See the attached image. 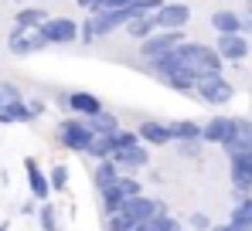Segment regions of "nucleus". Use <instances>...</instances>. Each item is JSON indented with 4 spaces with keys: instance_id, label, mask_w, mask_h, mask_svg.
<instances>
[{
    "instance_id": "obj_1",
    "label": "nucleus",
    "mask_w": 252,
    "mask_h": 231,
    "mask_svg": "<svg viewBox=\"0 0 252 231\" xmlns=\"http://www.w3.org/2000/svg\"><path fill=\"white\" fill-rule=\"evenodd\" d=\"M174 55H177L181 65L194 75V82H201L205 75H218L221 65H225V58L218 55V48H215V44H201V41H184V44H177Z\"/></svg>"
},
{
    "instance_id": "obj_2",
    "label": "nucleus",
    "mask_w": 252,
    "mask_h": 231,
    "mask_svg": "<svg viewBox=\"0 0 252 231\" xmlns=\"http://www.w3.org/2000/svg\"><path fill=\"white\" fill-rule=\"evenodd\" d=\"M89 143H92V129L82 116H72V119H62L58 122V146H65L68 153H89Z\"/></svg>"
},
{
    "instance_id": "obj_3",
    "label": "nucleus",
    "mask_w": 252,
    "mask_h": 231,
    "mask_svg": "<svg viewBox=\"0 0 252 231\" xmlns=\"http://www.w3.org/2000/svg\"><path fill=\"white\" fill-rule=\"evenodd\" d=\"M136 14H143V10H140L136 3H129V7H116V10H92L89 17H92L95 34H99V38H109L113 31H123Z\"/></svg>"
},
{
    "instance_id": "obj_4",
    "label": "nucleus",
    "mask_w": 252,
    "mask_h": 231,
    "mask_svg": "<svg viewBox=\"0 0 252 231\" xmlns=\"http://www.w3.org/2000/svg\"><path fill=\"white\" fill-rule=\"evenodd\" d=\"M184 41H188L184 31H160V28H157L147 41H140V58H143L147 65H154L157 58L170 55V51H174L177 44H184Z\"/></svg>"
},
{
    "instance_id": "obj_5",
    "label": "nucleus",
    "mask_w": 252,
    "mask_h": 231,
    "mask_svg": "<svg viewBox=\"0 0 252 231\" xmlns=\"http://www.w3.org/2000/svg\"><path fill=\"white\" fill-rule=\"evenodd\" d=\"M194 95H198L201 102H208V106H225V102L235 99V85L218 72V75H205L201 78V82L194 85Z\"/></svg>"
},
{
    "instance_id": "obj_6",
    "label": "nucleus",
    "mask_w": 252,
    "mask_h": 231,
    "mask_svg": "<svg viewBox=\"0 0 252 231\" xmlns=\"http://www.w3.org/2000/svg\"><path fill=\"white\" fill-rule=\"evenodd\" d=\"M44 48H51L48 41H44L41 28H10V38H7V51L10 55H17V58H28V55H34V51H44Z\"/></svg>"
},
{
    "instance_id": "obj_7",
    "label": "nucleus",
    "mask_w": 252,
    "mask_h": 231,
    "mask_svg": "<svg viewBox=\"0 0 252 231\" xmlns=\"http://www.w3.org/2000/svg\"><path fill=\"white\" fill-rule=\"evenodd\" d=\"M154 17H157V28L160 31H184L188 24H191V17H194V10L188 7V3H181V0H164V7L160 10H154Z\"/></svg>"
},
{
    "instance_id": "obj_8",
    "label": "nucleus",
    "mask_w": 252,
    "mask_h": 231,
    "mask_svg": "<svg viewBox=\"0 0 252 231\" xmlns=\"http://www.w3.org/2000/svg\"><path fill=\"white\" fill-rule=\"evenodd\" d=\"M232 140H239V119L235 116H211L208 122H205V143L228 146Z\"/></svg>"
},
{
    "instance_id": "obj_9",
    "label": "nucleus",
    "mask_w": 252,
    "mask_h": 231,
    "mask_svg": "<svg viewBox=\"0 0 252 231\" xmlns=\"http://www.w3.org/2000/svg\"><path fill=\"white\" fill-rule=\"evenodd\" d=\"M41 34L48 44H75L79 41V24L72 17H48L41 24Z\"/></svg>"
},
{
    "instance_id": "obj_10",
    "label": "nucleus",
    "mask_w": 252,
    "mask_h": 231,
    "mask_svg": "<svg viewBox=\"0 0 252 231\" xmlns=\"http://www.w3.org/2000/svg\"><path fill=\"white\" fill-rule=\"evenodd\" d=\"M58 102H62L72 116H82V119H89V116H95V113H102V109H106V106H102V99H99V95H92V92H85V88H79V92H65Z\"/></svg>"
},
{
    "instance_id": "obj_11",
    "label": "nucleus",
    "mask_w": 252,
    "mask_h": 231,
    "mask_svg": "<svg viewBox=\"0 0 252 231\" xmlns=\"http://www.w3.org/2000/svg\"><path fill=\"white\" fill-rule=\"evenodd\" d=\"M215 48H218V55L225 61H242V58H249V51H252V38L249 34H218Z\"/></svg>"
},
{
    "instance_id": "obj_12",
    "label": "nucleus",
    "mask_w": 252,
    "mask_h": 231,
    "mask_svg": "<svg viewBox=\"0 0 252 231\" xmlns=\"http://www.w3.org/2000/svg\"><path fill=\"white\" fill-rule=\"evenodd\" d=\"M123 207L129 211V214H133V221H136V225H143V221L157 218L160 211H167V207H164V201H157V197H147V194H136V197H129Z\"/></svg>"
},
{
    "instance_id": "obj_13",
    "label": "nucleus",
    "mask_w": 252,
    "mask_h": 231,
    "mask_svg": "<svg viewBox=\"0 0 252 231\" xmlns=\"http://www.w3.org/2000/svg\"><path fill=\"white\" fill-rule=\"evenodd\" d=\"M113 160L120 163L123 173H136V170H143V167L150 163V153H147V143L140 140V143H133V146H126V150H116Z\"/></svg>"
},
{
    "instance_id": "obj_14",
    "label": "nucleus",
    "mask_w": 252,
    "mask_h": 231,
    "mask_svg": "<svg viewBox=\"0 0 252 231\" xmlns=\"http://www.w3.org/2000/svg\"><path fill=\"white\" fill-rule=\"evenodd\" d=\"M228 177H232L235 197L242 201V197L252 191V156H242V160H228Z\"/></svg>"
},
{
    "instance_id": "obj_15",
    "label": "nucleus",
    "mask_w": 252,
    "mask_h": 231,
    "mask_svg": "<svg viewBox=\"0 0 252 231\" xmlns=\"http://www.w3.org/2000/svg\"><path fill=\"white\" fill-rule=\"evenodd\" d=\"M24 170H28V187H31V197H34V201H48V197H51V177L38 167V160H34V156H28V160H24Z\"/></svg>"
},
{
    "instance_id": "obj_16",
    "label": "nucleus",
    "mask_w": 252,
    "mask_h": 231,
    "mask_svg": "<svg viewBox=\"0 0 252 231\" xmlns=\"http://www.w3.org/2000/svg\"><path fill=\"white\" fill-rule=\"evenodd\" d=\"M136 133H140V140H143L147 146H167V143H174L170 126H167V122H157V119L140 122V126H136Z\"/></svg>"
},
{
    "instance_id": "obj_17",
    "label": "nucleus",
    "mask_w": 252,
    "mask_h": 231,
    "mask_svg": "<svg viewBox=\"0 0 252 231\" xmlns=\"http://www.w3.org/2000/svg\"><path fill=\"white\" fill-rule=\"evenodd\" d=\"M120 177H123V170H120V163H116L113 156H106V160H95V170H92V184H95V191H106V187H113Z\"/></svg>"
},
{
    "instance_id": "obj_18",
    "label": "nucleus",
    "mask_w": 252,
    "mask_h": 231,
    "mask_svg": "<svg viewBox=\"0 0 252 231\" xmlns=\"http://www.w3.org/2000/svg\"><path fill=\"white\" fill-rule=\"evenodd\" d=\"M208 21L215 34H242V24H246V17H239L235 10H215Z\"/></svg>"
},
{
    "instance_id": "obj_19",
    "label": "nucleus",
    "mask_w": 252,
    "mask_h": 231,
    "mask_svg": "<svg viewBox=\"0 0 252 231\" xmlns=\"http://www.w3.org/2000/svg\"><path fill=\"white\" fill-rule=\"evenodd\" d=\"M34 119V109L28 99H17V102H7L0 109V126H14V122H31Z\"/></svg>"
},
{
    "instance_id": "obj_20",
    "label": "nucleus",
    "mask_w": 252,
    "mask_h": 231,
    "mask_svg": "<svg viewBox=\"0 0 252 231\" xmlns=\"http://www.w3.org/2000/svg\"><path fill=\"white\" fill-rule=\"evenodd\" d=\"M123 31H126V34H129L133 41H147L150 34H154V31H157V17L143 10V14H136V17H133V21L126 24Z\"/></svg>"
},
{
    "instance_id": "obj_21",
    "label": "nucleus",
    "mask_w": 252,
    "mask_h": 231,
    "mask_svg": "<svg viewBox=\"0 0 252 231\" xmlns=\"http://www.w3.org/2000/svg\"><path fill=\"white\" fill-rule=\"evenodd\" d=\"M174 143L181 140H205V122H194V119H177V122H167Z\"/></svg>"
},
{
    "instance_id": "obj_22",
    "label": "nucleus",
    "mask_w": 252,
    "mask_h": 231,
    "mask_svg": "<svg viewBox=\"0 0 252 231\" xmlns=\"http://www.w3.org/2000/svg\"><path fill=\"white\" fill-rule=\"evenodd\" d=\"M48 17H51V14L41 10V7H21V10L14 14V24H17V28H41Z\"/></svg>"
},
{
    "instance_id": "obj_23",
    "label": "nucleus",
    "mask_w": 252,
    "mask_h": 231,
    "mask_svg": "<svg viewBox=\"0 0 252 231\" xmlns=\"http://www.w3.org/2000/svg\"><path fill=\"white\" fill-rule=\"evenodd\" d=\"M92 160H106L113 156V133H92V143H89V153Z\"/></svg>"
},
{
    "instance_id": "obj_24",
    "label": "nucleus",
    "mask_w": 252,
    "mask_h": 231,
    "mask_svg": "<svg viewBox=\"0 0 252 231\" xmlns=\"http://www.w3.org/2000/svg\"><path fill=\"white\" fill-rule=\"evenodd\" d=\"M85 122H89V129H92V133H116V129H120V119H116L113 113H106V109H102V113H95V116H89Z\"/></svg>"
},
{
    "instance_id": "obj_25",
    "label": "nucleus",
    "mask_w": 252,
    "mask_h": 231,
    "mask_svg": "<svg viewBox=\"0 0 252 231\" xmlns=\"http://www.w3.org/2000/svg\"><path fill=\"white\" fill-rule=\"evenodd\" d=\"M133 228H136V221H133V214H129L126 207L106 214V231H133Z\"/></svg>"
},
{
    "instance_id": "obj_26",
    "label": "nucleus",
    "mask_w": 252,
    "mask_h": 231,
    "mask_svg": "<svg viewBox=\"0 0 252 231\" xmlns=\"http://www.w3.org/2000/svg\"><path fill=\"white\" fill-rule=\"evenodd\" d=\"M232 225H242V228H252V194H246L235 207H232Z\"/></svg>"
},
{
    "instance_id": "obj_27",
    "label": "nucleus",
    "mask_w": 252,
    "mask_h": 231,
    "mask_svg": "<svg viewBox=\"0 0 252 231\" xmlns=\"http://www.w3.org/2000/svg\"><path fill=\"white\" fill-rule=\"evenodd\" d=\"M38 221H41L44 231H58V211L48 201H41V207H38Z\"/></svg>"
},
{
    "instance_id": "obj_28",
    "label": "nucleus",
    "mask_w": 252,
    "mask_h": 231,
    "mask_svg": "<svg viewBox=\"0 0 252 231\" xmlns=\"http://www.w3.org/2000/svg\"><path fill=\"white\" fill-rule=\"evenodd\" d=\"M48 177H51V191H65L68 187V167L65 163H55Z\"/></svg>"
},
{
    "instance_id": "obj_29",
    "label": "nucleus",
    "mask_w": 252,
    "mask_h": 231,
    "mask_svg": "<svg viewBox=\"0 0 252 231\" xmlns=\"http://www.w3.org/2000/svg\"><path fill=\"white\" fill-rule=\"evenodd\" d=\"M201 146H205V140H181L177 143V150L184 160H194V156H201Z\"/></svg>"
},
{
    "instance_id": "obj_30",
    "label": "nucleus",
    "mask_w": 252,
    "mask_h": 231,
    "mask_svg": "<svg viewBox=\"0 0 252 231\" xmlns=\"http://www.w3.org/2000/svg\"><path fill=\"white\" fill-rule=\"evenodd\" d=\"M79 41H82V44H92V41H99L95 28H92V17H85L82 24H79Z\"/></svg>"
},
{
    "instance_id": "obj_31",
    "label": "nucleus",
    "mask_w": 252,
    "mask_h": 231,
    "mask_svg": "<svg viewBox=\"0 0 252 231\" xmlns=\"http://www.w3.org/2000/svg\"><path fill=\"white\" fill-rule=\"evenodd\" d=\"M0 88H3V99H7V102H17V99H24V95H21V88H17L14 82H0Z\"/></svg>"
},
{
    "instance_id": "obj_32",
    "label": "nucleus",
    "mask_w": 252,
    "mask_h": 231,
    "mask_svg": "<svg viewBox=\"0 0 252 231\" xmlns=\"http://www.w3.org/2000/svg\"><path fill=\"white\" fill-rule=\"evenodd\" d=\"M129 3H133V0H99L95 10H116V7H129ZM89 14H92V10H89Z\"/></svg>"
},
{
    "instance_id": "obj_33",
    "label": "nucleus",
    "mask_w": 252,
    "mask_h": 231,
    "mask_svg": "<svg viewBox=\"0 0 252 231\" xmlns=\"http://www.w3.org/2000/svg\"><path fill=\"white\" fill-rule=\"evenodd\" d=\"M188 225H191L194 231H208V228H211V225H208V218H205V214H191V218H188Z\"/></svg>"
},
{
    "instance_id": "obj_34",
    "label": "nucleus",
    "mask_w": 252,
    "mask_h": 231,
    "mask_svg": "<svg viewBox=\"0 0 252 231\" xmlns=\"http://www.w3.org/2000/svg\"><path fill=\"white\" fill-rule=\"evenodd\" d=\"M239 140H246V143L252 146V122L249 119H239Z\"/></svg>"
},
{
    "instance_id": "obj_35",
    "label": "nucleus",
    "mask_w": 252,
    "mask_h": 231,
    "mask_svg": "<svg viewBox=\"0 0 252 231\" xmlns=\"http://www.w3.org/2000/svg\"><path fill=\"white\" fill-rule=\"evenodd\" d=\"M75 3H79L85 14H89V10H95V3H99V0H75Z\"/></svg>"
},
{
    "instance_id": "obj_36",
    "label": "nucleus",
    "mask_w": 252,
    "mask_h": 231,
    "mask_svg": "<svg viewBox=\"0 0 252 231\" xmlns=\"http://www.w3.org/2000/svg\"><path fill=\"white\" fill-rule=\"evenodd\" d=\"M242 34H249V38H252V14H246V24H242Z\"/></svg>"
},
{
    "instance_id": "obj_37",
    "label": "nucleus",
    "mask_w": 252,
    "mask_h": 231,
    "mask_svg": "<svg viewBox=\"0 0 252 231\" xmlns=\"http://www.w3.org/2000/svg\"><path fill=\"white\" fill-rule=\"evenodd\" d=\"M3 106H7V99H3V88H0V109H3Z\"/></svg>"
},
{
    "instance_id": "obj_38",
    "label": "nucleus",
    "mask_w": 252,
    "mask_h": 231,
    "mask_svg": "<svg viewBox=\"0 0 252 231\" xmlns=\"http://www.w3.org/2000/svg\"><path fill=\"white\" fill-rule=\"evenodd\" d=\"M133 231H147V225H136V228H133Z\"/></svg>"
},
{
    "instance_id": "obj_39",
    "label": "nucleus",
    "mask_w": 252,
    "mask_h": 231,
    "mask_svg": "<svg viewBox=\"0 0 252 231\" xmlns=\"http://www.w3.org/2000/svg\"><path fill=\"white\" fill-rule=\"evenodd\" d=\"M246 14H252V0H249V3H246Z\"/></svg>"
},
{
    "instance_id": "obj_40",
    "label": "nucleus",
    "mask_w": 252,
    "mask_h": 231,
    "mask_svg": "<svg viewBox=\"0 0 252 231\" xmlns=\"http://www.w3.org/2000/svg\"><path fill=\"white\" fill-rule=\"evenodd\" d=\"M0 231H7V221H3V225H0Z\"/></svg>"
},
{
    "instance_id": "obj_41",
    "label": "nucleus",
    "mask_w": 252,
    "mask_h": 231,
    "mask_svg": "<svg viewBox=\"0 0 252 231\" xmlns=\"http://www.w3.org/2000/svg\"><path fill=\"white\" fill-rule=\"evenodd\" d=\"M177 231H181V228H177Z\"/></svg>"
}]
</instances>
